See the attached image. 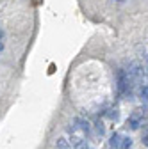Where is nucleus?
<instances>
[{"mask_svg":"<svg viewBox=\"0 0 148 149\" xmlns=\"http://www.w3.org/2000/svg\"><path fill=\"white\" fill-rule=\"evenodd\" d=\"M116 78H118V92H120V94H125V92L128 91V87H130V82H128L127 69H118Z\"/></svg>","mask_w":148,"mask_h":149,"instance_id":"obj_1","label":"nucleus"},{"mask_svg":"<svg viewBox=\"0 0 148 149\" xmlns=\"http://www.w3.org/2000/svg\"><path fill=\"white\" fill-rule=\"evenodd\" d=\"M139 98H141L143 101H148V85H146V84H143V85L139 87Z\"/></svg>","mask_w":148,"mask_h":149,"instance_id":"obj_6","label":"nucleus"},{"mask_svg":"<svg viewBox=\"0 0 148 149\" xmlns=\"http://www.w3.org/2000/svg\"><path fill=\"white\" fill-rule=\"evenodd\" d=\"M71 144H73V149H89L86 140H82L80 137H71Z\"/></svg>","mask_w":148,"mask_h":149,"instance_id":"obj_4","label":"nucleus"},{"mask_svg":"<svg viewBox=\"0 0 148 149\" xmlns=\"http://www.w3.org/2000/svg\"><path fill=\"white\" fill-rule=\"evenodd\" d=\"M143 117H144V110H141V108L134 110V112H132V116L128 117V128L137 130V128L141 126V123H143Z\"/></svg>","mask_w":148,"mask_h":149,"instance_id":"obj_2","label":"nucleus"},{"mask_svg":"<svg viewBox=\"0 0 148 149\" xmlns=\"http://www.w3.org/2000/svg\"><path fill=\"white\" fill-rule=\"evenodd\" d=\"M73 124H75L79 130H82L84 133H89V123L84 121L82 117H75V121H73Z\"/></svg>","mask_w":148,"mask_h":149,"instance_id":"obj_3","label":"nucleus"},{"mask_svg":"<svg viewBox=\"0 0 148 149\" xmlns=\"http://www.w3.org/2000/svg\"><path fill=\"white\" fill-rule=\"evenodd\" d=\"M118 2H123V0H118Z\"/></svg>","mask_w":148,"mask_h":149,"instance_id":"obj_12","label":"nucleus"},{"mask_svg":"<svg viewBox=\"0 0 148 149\" xmlns=\"http://www.w3.org/2000/svg\"><path fill=\"white\" fill-rule=\"evenodd\" d=\"M146 62H148V55H146Z\"/></svg>","mask_w":148,"mask_h":149,"instance_id":"obj_11","label":"nucleus"},{"mask_svg":"<svg viewBox=\"0 0 148 149\" xmlns=\"http://www.w3.org/2000/svg\"><path fill=\"white\" fill-rule=\"evenodd\" d=\"M130 146H132V139H128V137L121 139V142H120V149H130Z\"/></svg>","mask_w":148,"mask_h":149,"instance_id":"obj_7","label":"nucleus"},{"mask_svg":"<svg viewBox=\"0 0 148 149\" xmlns=\"http://www.w3.org/2000/svg\"><path fill=\"white\" fill-rule=\"evenodd\" d=\"M107 117H109V119H116V117H118V110H109V112H107Z\"/></svg>","mask_w":148,"mask_h":149,"instance_id":"obj_9","label":"nucleus"},{"mask_svg":"<svg viewBox=\"0 0 148 149\" xmlns=\"http://www.w3.org/2000/svg\"><path fill=\"white\" fill-rule=\"evenodd\" d=\"M55 147H57V149H73L71 144H70L66 139H57V142H55Z\"/></svg>","mask_w":148,"mask_h":149,"instance_id":"obj_5","label":"nucleus"},{"mask_svg":"<svg viewBox=\"0 0 148 149\" xmlns=\"http://www.w3.org/2000/svg\"><path fill=\"white\" fill-rule=\"evenodd\" d=\"M143 144H144V146H146V147H148V133H146V135H144V137H143Z\"/></svg>","mask_w":148,"mask_h":149,"instance_id":"obj_10","label":"nucleus"},{"mask_svg":"<svg viewBox=\"0 0 148 149\" xmlns=\"http://www.w3.org/2000/svg\"><path fill=\"white\" fill-rule=\"evenodd\" d=\"M120 142L121 140H120V135L118 133H114L113 137H111V146H113V147H120Z\"/></svg>","mask_w":148,"mask_h":149,"instance_id":"obj_8","label":"nucleus"}]
</instances>
